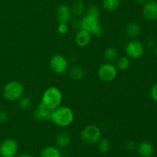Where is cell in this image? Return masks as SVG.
<instances>
[{"mask_svg": "<svg viewBox=\"0 0 157 157\" xmlns=\"http://www.w3.org/2000/svg\"><path fill=\"white\" fill-rule=\"evenodd\" d=\"M75 114L70 107H61L52 110L51 121L61 127H67L74 122Z\"/></svg>", "mask_w": 157, "mask_h": 157, "instance_id": "1", "label": "cell"}, {"mask_svg": "<svg viewBox=\"0 0 157 157\" xmlns=\"http://www.w3.org/2000/svg\"><path fill=\"white\" fill-rule=\"evenodd\" d=\"M62 93L55 87H50L46 89L41 97V103L51 110L59 107L62 103Z\"/></svg>", "mask_w": 157, "mask_h": 157, "instance_id": "2", "label": "cell"}, {"mask_svg": "<svg viewBox=\"0 0 157 157\" xmlns=\"http://www.w3.org/2000/svg\"><path fill=\"white\" fill-rule=\"evenodd\" d=\"M102 138V132L96 125H87L81 133V139L88 145L97 144Z\"/></svg>", "mask_w": 157, "mask_h": 157, "instance_id": "3", "label": "cell"}, {"mask_svg": "<svg viewBox=\"0 0 157 157\" xmlns=\"http://www.w3.org/2000/svg\"><path fill=\"white\" fill-rule=\"evenodd\" d=\"M24 94V87L20 82L12 81L6 84L3 89V95L5 98L9 101H15L19 100Z\"/></svg>", "mask_w": 157, "mask_h": 157, "instance_id": "4", "label": "cell"}, {"mask_svg": "<svg viewBox=\"0 0 157 157\" xmlns=\"http://www.w3.org/2000/svg\"><path fill=\"white\" fill-rule=\"evenodd\" d=\"M81 29L87 31L91 35L100 37L103 34V28L99 22V19L85 15L81 20Z\"/></svg>", "mask_w": 157, "mask_h": 157, "instance_id": "5", "label": "cell"}, {"mask_svg": "<svg viewBox=\"0 0 157 157\" xmlns=\"http://www.w3.org/2000/svg\"><path fill=\"white\" fill-rule=\"evenodd\" d=\"M117 68L111 63L102 64L98 70V76L100 79L105 82H110L117 78Z\"/></svg>", "mask_w": 157, "mask_h": 157, "instance_id": "6", "label": "cell"}, {"mask_svg": "<svg viewBox=\"0 0 157 157\" xmlns=\"http://www.w3.org/2000/svg\"><path fill=\"white\" fill-rule=\"evenodd\" d=\"M51 70L57 75H63L68 67L67 60L61 55H56L52 58L50 61Z\"/></svg>", "mask_w": 157, "mask_h": 157, "instance_id": "7", "label": "cell"}, {"mask_svg": "<svg viewBox=\"0 0 157 157\" xmlns=\"http://www.w3.org/2000/svg\"><path fill=\"white\" fill-rule=\"evenodd\" d=\"M18 151V144L14 139L5 140L0 145V156L11 157L16 156Z\"/></svg>", "mask_w": 157, "mask_h": 157, "instance_id": "8", "label": "cell"}, {"mask_svg": "<svg viewBox=\"0 0 157 157\" xmlns=\"http://www.w3.org/2000/svg\"><path fill=\"white\" fill-rule=\"evenodd\" d=\"M126 53L127 56L133 60H137L144 55V48L139 41L133 40L128 42L126 46Z\"/></svg>", "mask_w": 157, "mask_h": 157, "instance_id": "9", "label": "cell"}, {"mask_svg": "<svg viewBox=\"0 0 157 157\" xmlns=\"http://www.w3.org/2000/svg\"><path fill=\"white\" fill-rule=\"evenodd\" d=\"M52 110H49L44 107L41 103L37 106L36 109L33 112V117L35 121L38 122H44V121H51L52 119Z\"/></svg>", "mask_w": 157, "mask_h": 157, "instance_id": "10", "label": "cell"}, {"mask_svg": "<svg viewBox=\"0 0 157 157\" xmlns=\"http://www.w3.org/2000/svg\"><path fill=\"white\" fill-rule=\"evenodd\" d=\"M143 15L146 19L149 21H155L157 19V2L154 0L147 2L144 4L143 9Z\"/></svg>", "mask_w": 157, "mask_h": 157, "instance_id": "11", "label": "cell"}, {"mask_svg": "<svg viewBox=\"0 0 157 157\" xmlns=\"http://www.w3.org/2000/svg\"><path fill=\"white\" fill-rule=\"evenodd\" d=\"M72 12L70 8L65 5H61L56 9L55 16L59 23H67L71 21Z\"/></svg>", "mask_w": 157, "mask_h": 157, "instance_id": "12", "label": "cell"}, {"mask_svg": "<svg viewBox=\"0 0 157 157\" xmlns=\"http://www.w3.org/2000/svg\"><path fill=\"white\" fill-rule=\"evenodd\" d=\"M91 40V34L84 29H81L75 37L76 44L80 47H86L88 45Z\"/></svg>", "mask_w": 157, "mask_h": 157, "instance_id": "13", "label": "cell"}, {"mask_svg": "<svg viewBox=\"0 0 157 157\" xmlns=\"http://www.w3.org/2000/svg\"><path fill=\"white\" fill-rule=\"evenodd\" d=\"M138 153L142 157H152L154 155L155 149L152 144L149 142H142L136 147Z\"/></svg>", "mask_w": 157, "mask_h": 157, "instance_id": "14", "label": "cell"}, {"mask_svg": "<svg viewBox=\"0 0 157 157\" xmlns=\"http://www.w3.org/2000/svg\"><path fill=\"white\" fill-rule=\"evenodd\" d=\"M71 141V138L67 131L59 132L55 138V142L58 148H66L70 145Z\"/></svg>", "mask_w": 157, "mask_h": 157, "instance_id": "15", "label": "cell"}, {"mask_svg": "<svg viewBox=\"0 0 157 157\" xmlns=\"http://www.w3.org/2000/svg\"><path fill=\"white\" fill-rule=\"evenodd\" d=\"M40 157H62V154L58 147L48 146L41 150Z\"/></svg>", "mask_w": 157, "mask_h": 157, "instance_id": "16", "label": "cell"}, {"mask_svg": "<svg viewBox=\"0 0 157 157\" xmlns=\"http://www.w3.org/2000/svg\"><path fill=\"white\" fill-rule=\"evenodd\" d=\"M69 76L72 80L80 81L84 78V71L82 67L78 65H75L71 67L69 70Z\"/></svg>", "mask_w": 157, "mask_h": 157, "instance_id": "17", "label": "cell"}, {"mask_svg": "<svg viewBox=\"0 0 157 157\" xmlns=\"http://www.w3.org/2000/svg\"><path fill=\"white\" fill-rule=\"evenodd\" d=\"M104 58L107 63H111L113 64L116 62L118 59V52L114 48L110 47L107 48L104 52Z\"/></svg>", "mask_w": 157, "mask_h": 157, "instance_id": "18", "label": "cell"}, {"mask_svg": "<svg viewBox=\"0 0 157 157\" xmlns=\"http://www.w3.org/2000/svg\"><path fill=\"white\" fill-rule=\"evenodd\" d=\"M140 32V27L136 22L130 23L126 29V33L131 38H136L139 35Z\"/></svg>", "mask_w": 157, "mask_h": 157, "instance_id": "19", "label": "cell"}, {"mask_svg": "<svg viewBox=\"0 0 157 157\" xmlns=\"http://www.w3.org/2000/svg\"><path fill=\"white\" fill-rule=\"evenodd\" d=\"M71 10L72 14H74L75 15H76V16H81L85 12V6H84L83 2L76 1L73 3Z\"/></svg>", "mask_w": 157, "mask_h": 157, "instance_id": "20", "label": "cell"}, {"mask_svg": "<svg viewBox=\"0 0 157 157\" xmlns=\"http://www.w3.org/2000/svg\"><path fill=\"white\" fill-rule=\"evenodd\" d=\"M121 0H103V6L107 11H115L120 6Z\"/></svg>", "mask_w": 157, "mask_h": 157, "instance_id": "21", "label": "cell"}, {"mask_svg": "<svg viewBox=\"0 0 157 157\" xmlns=\"http://www.w3.org/2000/svg\"><path fill=\"white\" fill-rule=\"evenodd\" d=\"M130 65V61L127 57H122L118 58L117 61V68L121 71H126L129 68Z\"/></svg>", "mask_w": 157, "mask_h": 157, "instance_id": "22", "label": "cell"}, {"mask_svg": "<svg viewBox=\"0 0 157 157\" xmlns=\"http://www.w3.org/2000/svg\"><path fill=\"white\" fill-rule=\"evenodd\" d=\"M98 150L102 153H107L110 150L111 146L110 143L107 139L101 138V140L98 143Z\"/></svg>", "mask_w": 157, "mask_h": 157, "instance_id": "23", "label": "cell"}, {"mask_svg": "<svg viewBox=\"0 0 157 157\" xmlns=\"http://www.w3.org/2000/svg\"><path fill=\"white\" fill-rule=\"evenodd\" d=\"M18 106L20 108L23 110H27L32 106V101L28 97H21L19 99V102H18Z\"/></svg>", "mask_w": 157, "mask_h": 157, "instance_id": "24", "label": "cell"}, {"mask_svg": "<svg viewBox=\"0 0 157 157\" xmlns=\"http://www.w3.org/2000/svg\"><path fill=\"white\" fill-rule=\"evenodd\" d=\"M86 15L93 17V18H96L100 19V17H101V10H100V9L98 6H92L90 7H89V9H87V12Z\"/></svg>", "mask_w": 157, "mask_h": 157, "instance_id": "25", "label": "cell"}, {"mask_svg": "<svg viewBox=\"0 0 157 157\" xmlns=\"http://www.w3.org/2000/svg\"><path fill=\"white\" fill-rule=\"evenodd\" d=\"M58 32L61 35H64L68 32V25L67 23H59L58 25Z\"/></svg>", "mask_w": 157, "mask_h": 157, "instance_id": "26", "label": "cell"}, {"mask_svg": "<svg viewBox=\"0 0 157 157\" xmlns=\"http://www.w3.org/2000/svg\"><path fill=\"white\" fill-rule=\"evenodd\" d=\"M136 147H137V146H136V143L133 140L127 141L125 144L126 149H127V150H129V151H133V150H136Z\"/></svg>", "mask_w": 157, "mask_h": 157, "instance_id": "27", "label": "cell"}, {"mask_svg": "<svg viewBox=\"0 0 157 157\" xmlns=\"http://www.w3.org/2000/svg\"><path fill=\"white\" fill-rule=\"evenodd\" d=\"M150 96L153 101L157 102V82L152 87L151 90H150Z\"/></svg>", "mask_w": 157, "mask_h": 157, "instance_id": "28", "label": "cell"}, {"mask_svg": "<svg viewBox=\"0 0 157 157\" xmlns=\"http://www.w3.org/2000/svg\"><path fill=\"white\" fill-rule=\"evenodd\" d=\"M9 119V114L5 110H0V123H6Z\"/></svg>", "mask_w": 157, "mask_h": 157, "instance_id": "29", "label": "cell"}, {"mask_svg": "<svg viewBox=\"0 0 157 157\" xmlns=\"http://www.w3.org/2000/svg\"><path fill=\"white\" fill-rule=\"evenodd\" d=\"M154 45V41H153V40L150 39L148 40V41H147V46H149V47H152V46Z\"/></svg>", "mask_w": 157, "mask_h": 157, "instance_id": "30", "label": "cell"}, {"mask_svg": "<svg viewBox=\"0 0 157 157\" xmlns=\"http://www.w3.org/2000/svg\"><path fill=\"white\" fill-rule=\"evenodd\" d=\"M136 1L140 5H144L147 2V0H136Z\"/></svg>", "mask_w": 157, "mask_h": 157, "instance_id": "31", "label": "cell"}, {"mask_svg": "<svg viewBox=\"0 0 157 157\" xmlns=\"http://www.w3.org/2000/svg\"><path fill=\"white\" fill-rule=\"evenodd\" d=\"M18 157H34L33 156H32L31 154H28V153H25V154H21Z\"/></svg>", "mask_w": 157, "mask_h": 157, "instance_id": "32", "label": "cell"}, {"mask_svg": "<svg viewBox=\"0 0 157 157\" xmlns=\"http://www.w3.org/2000/svg\"><path fill=\"white\" fill-rule=\"evenodd\" d=\"M155 54H156V55L157 56V46L155 48Z\"/></svg>", "mask_w": 157, "mask_h": 157, "instance_id": "33", "label": "cell"}, {"mask_svg": "<svg viewBox=\"0 0 157 157\" xmlns=\"http://www.w3.org/2000/svg\"><path fill=\"white\" fill-rule=\"evenodd\" d=\"M11 157H18V156H11Z\"/></svg>", "mask_w": 157, "mask_h": 157, "instance_id": "34", "label": "cell"}]
</instances>
